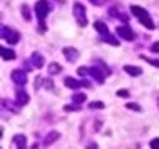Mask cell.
<instances>
[{"instance_id": "6da1fadb", "label": "cell", "mask_w": 159, "mask_h": 149, "mask_svg": "<svg viewBox=\"0 0 159 149\" xmlns=\"http://www.w3.org/2000/svg\"><path fill=\"white\" fill-rule=\"evenodd\" d=\"M131 12L137 17V19H139V22L143 24L146 29L152 30V29L156 27V25H154V22H152V19H151V15L148 14V10H146V8L139 7V5H131Z\"/></svg>"}, {"instance_id": "7a4b0ae2", "label": "cell", "mask_w": 159, "mask_h": 149, "mask_svg": "<svg viewBox=\"0 0 159 149\" xmlns=\"http://www.w3.org/2000/svg\"><path fill=\"white\" fill-rule=\"evenodd\" d=\"M94 27H96V30L101 34V39L104 40V42H109L111 45H116V47H117L119 45V40L116 39V37H112L111 35V32H109V29H107V25L104 24V22H94Z\"/></svg>"}, {"instance_id": "3957f363", "label": "cell", "mask_w": 159, "mask_h": 149, "mask_svg": "<svg viewBox=\"0 0 159 149\" xmlns=\"http://www.w3.org/2000/svg\"><path fill=\"white\" fill-rule=\"evenodd\" d=\"M34 10H35V15L39 19V22H40V30H44V20L47 14L50 12V5L47 0H39V2L35 3V7H34Z\"/></svg>"}, {"instance_id": "277c9868", "label": "cell", "mask_w": 159, "mask_h": 149, "mask_svg": "<svg viewBox=\"0 0 159 149\" xmlns=\"http://www.w3.org/2000/svg\"><path fill=\"white\" fill-rule=\"evenodd\" d=\"M72 12H74L75 22L79 24L80 27H85V25H87V15H85V7H84L80 2H75V3H74V8H72Z\"/></svg>"}, {"instance_id": "5b68a950", "label": "cell", "mask_w": 159, "mask_h": 149, "mask_svg": "<svg viewBox=\"0 0 159 149\" xmlns=\"http://www.w3.org/2000/svg\"><path fill=\"white\" fill-rule=\"evenodd\" d=\"M2 39L7 40L10 45H14V44H17V42L20 40V34L17 30H14V29H8V27L3 25L2 27Z\"/></svg>"}, {"instance_id": "8992f818", "label": "cell", "mask_w": 159, "mask_h": 149, "mask_svg": "<svg viewBox=\"0 0 159 149\" xmlns=\"http://www.w3.org/2000/svg\"><path fill=\"white\" fill-rule=\"evenodd\" d=\"M116 34H117L119 37H121L122 40H134L136 39V35H134V32L131 30V29L127 27V25H121V27H117L116 29Z\"/></svg>"}, {"instance_id": "52a82bcc", "label": "cell", "mask_w": 159, "mask_h": 149, "mask_svg": "<svg viewBox=\"0 0 159 149\" xmlns=\"http://www.w3.org/2000/svg\"><path fill=\"white\" fill-rule=\"evenodd\" d=\"M64 84L70 89H79V87H91V82L89 80H75L72 77H66L64 79Z\"/></svg>"}, {"instance_id": "ba28073f", "label": "cell", "mask_w": 159, "mask_h": 149, "mask_svg": "<svg viewBox=\"0 0 159 149\" xmlns=\"http://www.w3.org/2000/svg\"><path fill=\"white\" fill-rule=\"evenodd\" d=\"M10 79L14 80V82L17 84V86H25V84H27V74H25L24 70H19V69L12 70Z\"/></svg>"}, {"instance_id": "9c48e42d", "label": "cell", "mask_w": 159, "mask_h": 149, "mask_svg": "<svg viewBox=\"0 0 159 149\" xmlns=\"http://www.w3.org/2000/svg\"><path fill=\"white\" fill-rule=\"evenodd\" d=\"M62 52H64V55H66V59L69 62H75L77 59H79V50L74 49V47H66V49H62Z\"/></svg>"}, {"instance_id": "30bf717a", "label": "cell", "mask_w": 159, "mask_h": 149, "mask_svg": "<svg viewBox=\"0 0 159 149\" xmlns=\"http://www.w3.org/2000/svg\"><path fill=\"white\" fill-rule=\"evenodd\" d=\"M30 61H32V67H35V69H42V67H44L45 59L42 57L40 52H34L32 57H30Z\"/></svg>"}, {"instance_id": "8fae6325", "label": "cell", "mask_w": 159, "mask_h": 149, "mask_svg": "<svg viewBox=\"0 0 159 149\" xmlns=\"http://www.w3.org/2000/svg\"><path fill=\"white\" fill-rule=\"evenodd\" d=\"M14 144L17 149H27V138L24 134H17L14 136Z\"/></svg>"}, {"instance_id": "7c38bea8", "label": "cell", "mask_w": 159, "mask_h": 149, "mask_svg": "<svg viewBox=\"0 0 159 149\" xmlns=\"http://www.w3.org/2000/svg\"><path fill=\"white\" fill-rule=\"evenodd\" d=\"M15 96H17V104L19 106H25L29 102V94L24 91V89H17Z\"/></svg>"}, {"instance_id": "4fadbf2b", "label": "cell", "mask_w": 159, "mask_h": 149, "mask_svg": "<svg viewBox=\"0 0 159 149\" xmlns=\"http://www.w3.org/2000/svg\"><path fill=\"white\" fill-rule=\"evenodd\" d=\"M124 72L129 75H132V77L143 75V69H141V67H136V65H124Z\"/></svg>"}, {"instance_id": "5bb4252c", "label": "cell", "mask_w": 159, "mask_h": 149, "mask_svg": "<svg viewBox=\"0 0 159 149\" xmlns=\"http://www.w3.org/2000/svg\"><path fill=\"white\" fill-rule=\"evenodd\" d=\"M89 75H92L99 84H104V74H102L101 69H97V67H91V69H89Z\"/></svg>"}, {"instance_id": "9a60e30c", "label": "cell", "mask_w": 159, "mask_h": 149, "mask_svg": "<svg viewBox=\"0 0 159 149\" xmlns=\"http://www.w3.org/2000/svg\"><path fill=\"white\" fill-rule=\"evenodd\" d=\"M61 138V133H57V131H50L49 134L45 136V141H44V144L45 146H50V144H54L57 139Z\"/></svg>"}, {"instance_id": "2e32d148", "label": "cell", "mask_w": 159, "mask_h": 149, "mask_svg": "<svg viewBox=\"0 0 159 149\" xmlns=\"http://www.w3.org/2000/svg\"><path fill=\"white\" fill-rule=\"evenodd\" d=\"M0 54H2V59H3V61H14V59H15V52H14L12 49L0 47Z\"/></svg>"}, {"instance_id": "e0dca14e", "label": "cell", "mask_w": 159, "mask_h": 149, "mask_svg": "<svg viewBox=\"0 0 159 149\" xmlns=\"http://www.w3.org/2000/svg\"><path fill=\"white\" fill-rule=\"evenodd\" d=\"M62 72V65L57 62H50L49 64V75H57Z\"/></svg>"}, {"instance_id": "ac0fdd59", "label": "cell", "mask_w": 159, "mask_h": 149, "mask_svg": "<svg viewBox=\"0 0 159 149\" xmlns=\"http://www.w3.org/2000/svg\"><path fill=\"white\" fill-rule=\"evenodd\" d=\"M22 15H24V19L27 20V22H30V20H32V15H30V7H29V5H25V3L22 5Z\"/></svg>"}, {"instance_id": "d6986e66", "label": "cell", "mask_w": 159, "mask_h": 149, "mask_svg": "<svg viewBox=\"0 0 159 149\" xmlns=\"http://www.w3.org/2000/svg\"><path fill=\"white\" fill-rule=\"evenodd\" d=\"M85 99H87V97H85L84 92H75V94L72 96V101L77 102V104H80V102H85Z\"/></svg>"}, {"instance_id": "ffe728a7", "label": "cell", "mask_w": 159, "mask_h": 149, "mask_svg": "<svg viewBox=\"0 0 159 149\" xmlns=\"http://www.w3.org/2000/svg\"><path fill=\"white\" fill-rule=\"evenodd\" d=\"M89 109H104V102H101V101L89 102Z\"/></svg>"}, {"instance_id": "44dd1931", "label": "cell", "mask_w": 159, "mask_h": 149, "mask_svg": "<svg viewBox=\"0 0 159 149\" xmlns=\"http://www.w3.org/2000/svg\"><path fill=\"white\" fill-rule=\"evenodd\" d=\"M141 59L143 61H146V62H149L151 65H154V67H159V59H149V57H146V55H141Z\"/></svg>"}, {"instance_id": "7402d4cb", "label": "cell", "mask_w": 159, "mask_h": 149, "mask_svg": "<svg viewBox=\"0 0 159 149\" xmlns=\"http://www.w3.org/2000/svg\"><path fill=\"white\" fill-rule=\"evenodd\" d=\"M126 107H127V109H131V111H137V112L141 111V106H139V104H134V102H127Z\"/></svg>"}, {"instance_id": "603a6c76", "label": "cell", "mask_w": 159, "mask_h": 149, "mask_svg": "<svg viewBox=\"0 0 159 149\" xmlns=\"http://www.w3.org/2000/svg\"><path fill=\"white\" fill-rule=\"evenodd\" d=\"M77 74L82 75V77H85V75H89V69H87V67H79V69H77Z\"/></svg>"}, {"instance_id": "cb8c5ba5", "label": "cell", "mask_w": 159, "mask_h": 149, "mask_svg": "<svg viewBox=\"0 0 159 149\" xmlns=\"http://www.w3.org/2000/svg\"><path fill=\"white\" fill-rule=\"evenodd\" d=\"M149 146H151V149H159V138L152 139V141L149 142Z\"/></svg>"}, {"instance_id": "d4e9b609", "label": "cell", "mask_w": 159, "mask_h": 149, "mask_svg": "<svg viewBox=\"0 0 159 149\" xmlns=\"http://www.w3.org/2000/svg\"><path fill=\"white\" fill-rule=\"evenodd\" d=\"M151 52H154V54H159V42H154V44L151 45Z\"/></svg>"}, {"instance_id": "484cf974", "label": "cell", "mask_w": 159, "mask_h": 149, "mask_svg": "<svg viewBox=\"0 0 159 149\" xmlns=\"http://www.w3.org/2000/svg\"><path fill=\"white\" fill-rule=\"evenodd\" d=\"M119 97H129V91H117Z\"/></svg>"}, {"instance_id": "4316f807", "label": "cell", "mask_w": 159, "mask_h": 149, "mask_svg": "<svg viewBox=\"0 0 159 149\" xmlns=\"http://www.w3.org/2000/svg\"><path fill=\"white\" fill-rule=\"evenodd\" d=\"M89 2H91L92 5H102V3L106 2V0H89Z\"/></svg>"}, {"instance_id": "83f0119b", "label": "cell", "mask_w": 159, "mask_h": 149, "mask_svg": "<svg viewBox=\"0 0 159 149\" xmlns=\"http://www.w3.org/2000/svg\"><path fill=\"white\" fill-rule=\"evenodd\" d=\"M79 106H66V111H79Z\"/></svg>"}, {"instance_id": "f1b7e54d", "label": "cell", "mask_w": 159, "mask_h": 149, "mask_svg": "<svg viewBox=\"0 0 159 149\" xmlns=\"http://www.w3.org/2000/svg\"><path fill=\"white\" fill-rule=\"evenodd\" d=\"M85 149H97V142H89Z\"/></svg>"}, {"instance_id": "f546056e", "label": "cell", "mask_w": 159, "mask_h": 149, "mask_svg": "<svg viewBox=\"0 0 159 149\" xmlns=\"http://www.w3.org/2000/svg\"><path fill=\"white\" fill-rule=\"evenodd\" d=\"M32 149H39V146H37V144H34V146H32Z\"/></svg>"}, {"instance_id": "4dcf8cb0", "label": "cell", "mask_w": 159, "mask_h": 149, "mask_svg": "<svg viewBox=\"0 0 159 149\" xmlns=\"http://www.w3.org/2000/svg\"><path fill=\"white\" fill-rule=\"evenodd\" d=\"M157 106H159V102H157Z\"/></svg>"}]
</instances>
